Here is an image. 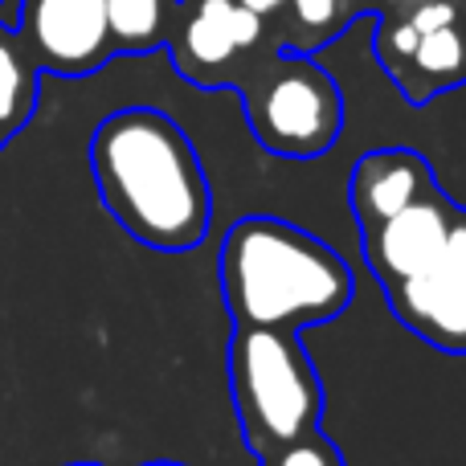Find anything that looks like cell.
<instances>
[{
    "label": "cell",
    "mask_w": 466,
    "mask_h": 466,
    "mask_svg": "<svg viewBox=\"0 0 466 466\" xmlns=\"http://www.w3.org/2000/svg\"><path fill=\"white\" fill-rule=\"evenodd\" d=\"M90 168L106 213L139 246L180 254L209 233V180L193 139L156 106L106 115L90 139Z\"/></svg>",
    "instance_id": "obj_1"
},
{
    "label": "cell",
    "mask_w": 466,
    "mask_h": 466,
    "mask_svg": "<svg viewBox=\"0 0 466 466\" xmlns=\"http://www.w3.org/2000/svg\"><path fill=\"white\" fill-rule=\"evenodd\" d=\"M221 290L238 328L295 331L344 315L356 279L315 233L279 218H241L221 241Z\"/></svg>",
    "instance_id": "obj_2"
},
{
    "label": "cell",
    "mask_w": 466,
    "mask_h": 466,
    "mask_svg": "<svg viewBox=\"0 0 466 466\" xmlns=\"http://www.w3.org/2000/svg\"><path fill=\"white\" fill-rule=\"evenodd\" d=\"M229 389L241 442L258 459L319 430L323 385L295 331L238 328L229 344Z\"/></svg>",
    "instance_id": "obj_3"
},
{
    "label": "cell",
    "mask_w": 466,
    "mask_h": 466,
    "mask_svg": "<svg viewBox=\"0 0 466 466\" xmlns=\"http://www.w3.org/2000/svg\"><path fill=\"white\" fill-rule=\"evenodd\" d=\"M258 144L287 160H315L344 127V98L323 66L303 54H270L241 86Z\"/></svg>",
    "instance_id": "obj_4"
},
{
    "label": "cell",
    "mask_w": 466,
    "mask_h": 466,
    "mask_svg": "<svg viewBox=\"0 0 466 466\" xmlns=\"http://www.w3.org/2000/svg\"><path fill=\"white\" fill-rule=\"evenodd\" d=\"M21 25L37 57L57 74H90L115 49L106 0H25Z\"/></svg>",
    "instance_id": "obj_5"
},
{
    "label": "cell",
    "mask_w": 466,
    "mask_h": 466,
    "mask_svg": "<svg viewBox=\"0 0 466 466\" xmlns=\"http://www.w3.org/2000/svg\"><path fill=\"white\" fill-rule=\"evenodd\" d=\"M451 213H454V205L434 188V193H426L421 201L405 205L401 213L360 229L364 258H369V270L380 279V287H393V282L442 262Z\"/></svg>",
    "instance_id": "obj_6"
},
{
    "label": "cell",
    "mask_w": 466,
    "mask_h": 466,
    "mask_svg": "<svg viewBox=\"0 0 466 466\" xmlns=\"http://www.w3.org/2000/svg\"><path fill=\"white\" fill-rule=\"evenodd\" d=\"M385 295L397 319L418 331L426 344L451 356H466V287L442 262L385 287Z\"/></svg>",
    "instance_id": "obj_7"
},
{
    "label": "cell",
    "mask_w": 466,
    "mask_h": 466,
    "mask_svg": "<svg viewBox=\"0 0 466 466\" xmlns=\"http://www.w3.org/2000/svg\"><path fill=\"white\" fill-rule=\"evenodd\" d=\"M426 193H434V172L410 147L369 152L352 168V213L360 221V229L393 218L405 205L421 201Z\"/></svg>",
    "instance_id": "obj_8"
},
{
    "label": "cell",
    "mask_w": 466,
    "mask_h": 466,
    "mask_svg": "<svg viewBox=\"0 0 466 466\" xmlns=\"http://www.w3.org/2000/svg\"><path fill=\"white\" fill-rule=\"evenodd\" d=\"M238 46H233V0H201L197 13L185 21L177 46V70L188 78L205 82V70H221L233 62Z\"/></svg>",
    "instance_id": "obj_9"
},
{
    "label": "cell",
    "mask_w": 466,
    "mask_h": 466,
    "mask_svg": "<svg viewBox=\"0 0 466 466\" xmlns=\"http://www.w3.org/2000/svg\"><path fill=\"white\" fill-rule=\"evenodd\" d=\"M410 66H413V78H405L401 90L413 103H426L430 95L466 78V33L459 25H442L434 33H421Z\"/></svg>",
    "instance_id": "obj_10"
},
{
    "label": "cell",
    "mask_w": 466,
    "mask_h": 466,
    "mask_svg": "<svg viewBox=\"0 0 466 466\" xmlns=\"http://www.w3.org/2000/svg\"><path fill=\"white\" fill-rule=\"evenodd\" d=\"M106 29L119 54H144L168 37V0H106Z\"/></svg>",
    "instance_id": "obj_11"
},
{
    "label": "cell",
    "mask_w": 466,
    "mask_h": 466,
    "mask_svg": "<svg viewBox=\"0 0 466 466\" xmlns=\"http://www.w3.org/2000/svg\"><path fill=\"white\" fill-rule=\"evenodd\" d=\"M258 462L262 466H344V454L336 451L331 438H323L319 430H311V434L295 438V442L274 446V451L262 454Z\"/></svg>",
    "instance_id": "obj_12"
},
{
    "label": "cell",
    "mask_w": 466,
    "mask_h": 466,
    "mask_svg": "<svg viewBox=\"0 0 466 466\" xmlns=\"http://www.w3.org/2000/svg\"><path fill=\"white\" fill-rule=\"evenodd\" d=\"M25 106H29V78H25L16 54L0 41V136L25 119Z\"/></svg>",
    "instance_id": "obj_13"
},
{
    "label": "cell",
    "mask_w": 466,
    "mask_h": 466,
    "mask_svg": "<svg viewBox=\"0 0 466 466\" xmlns=\"http://www.w3.org/2000/svg\"><path fill=\"white\" fill-rule=\"evenodd\" d=\"M418 37H421V33L413 29L410 21H397V25H389V29H380L377 54H380V62L389 66V74H393V78L405 70V66H410L413 49H418Z\"/></svg>",
    "instance_id": "obj_14"
},
{
    "label": "cell",
    "mask_w": 466,
    "mask_h": 466,
    "mask_svg": "<svg viewBox=\"0 0 466 466\" xmlns=\"http://www.w3.org/2000/svg\"><path fill=\"white\" fill-rule=\"evenodd\" d=\"M287 5L295 8L299 29L311 33V41L331 37V25L339 16V0H287Z\"/></svg>",
    "instance_id": "obj_15"
},
{
    "label": "cell",
    "mask_w": 466,
    "mask_h": 466,
    "mask_svg": "<svg viewBox=\"0 0 466 466\" xmlns=\"http://www.w3.org/2000/svg\"><path fill=\"white\" fill-rule=\"evenodd\" d=\"M442 266L466 287V209L451 213V229H446V246H442Z\"/></svg>",
    "instance_id": "obj_16"
},
{
    "label": "cell",
    "mask_w": 466,
    "mask_h": 466,
    "mask_svg": "<svg viewBox=\"0 0 466 466\" xmlns=\"http://www.w3.org/2000/svg\"><path fill=\"white\" fill-rule=\"evenodd\" d=\"M410 25L418 33H434V29H442V25H459V8H454L451 0H426V5L413 8Z\"/></svg>",
    "instance_id": "obj_17"
},
{
    "label": "cell",
    "mask_w": 466,
    "mask_h": 466,
    "mask_svg": "<svg viewBox=\"0 0 466 466\" xmlns=\"http://www.w3.org/2000/svg\"><path fill=\"white\" fill-rule=\"evenodd\" d=\"M241 8H249V13H258V16H266V13H274V8H282L287 0H238Z\"/></svg>",
    "instance_id": "obj_18"
},
{
    "label": "cell",
    "mask_w": 466,
    "mask_h": 466,
    "mask_svg": "<svg viewBox=\"0 0 466 466\" xmlns=\"http://www.w3.org/2000/svg\"><path fill=\"white\" fill-rule=\"evenodd\" d=\"M152 466H180V462H152Z\"/></svg>",
    "instance_id": "obj_19"
},
{
    "label": "cell",
    "mask_w": 466,
    "mask_h": 466,
    "mask_svg": "<svg viewBox=\"0 0 466 466\" xmlns=\"http://www.w3.org/2000/svg\"><path fill=\"white\" fill-rule=\"evenodd\" d=\"M74 466H95V462H74Z\"/></svg>",
    "instance_id": "obj_20"
}]
</instances>
